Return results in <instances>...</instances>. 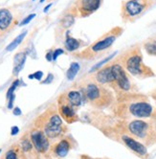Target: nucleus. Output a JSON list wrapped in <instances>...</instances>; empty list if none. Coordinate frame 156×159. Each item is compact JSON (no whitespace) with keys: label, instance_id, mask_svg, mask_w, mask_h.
<instances>
[{"label":"nucleus","instance_id":"nucleus-13","mask_svg":"<svg viewBox=\"0 0 156 159\" xmlns=\"http://www.w3.org/2000/svg\"><path fill=\"white\" fill-rule=\"evenodd\" d=\"M122 141L124 142V144L128 148V149H130L132 152H134L138 155H140L142 157H145L148 155V150H147L146 146L138 142L134 138L130 137L128 135H123Z\"/></svg>","mask_w":156,"mask_h":159},{"label":"nucleus","instance_id":"nucleus-31","mask_svg":"<svg viewBox=\"0 0 156 159\" xmlns=\"http://www.w3.org/2000/svg\"><path fill=\"white\" fill-rule=\"evenodd\" d=\"M18 131H19L18 127L15 126V127L12 128V129H11V134H12V135H16V134L18 133Z\"/></svg>","mask_w":156,"mask_h":159},{"label":"nucleus","instance_id":"nucleus-24","mask_svg":"<svg viewBox=\"0 0 156 159\" xmlns=\"http://www.w3.org/2000/svg\"><path fill=\"white\" fill-rule=\"evenodd\" d=\"M5 159H18V156L15 150H10L6 152Z\"/></svg>","mask_w":156,"mask_h":159},{"label":"nucleus","instance_id":"nucleus-12","mask_svg":"<svg viewBox=\"0 0 156 159\" xmlns=\"http://www.w3.org/2000/svg\"><path fill=\"white\" fill-rule=\"evenodd\" d=\"M76 17H77L76 15L72 12L71 9H69L67 12L60 17L58 23L57 31H56V35H57V37L59 36V39L61 38V36L63 35L66 30H68L70 27L74 25Z\"/></svg>","mask_w":156,"mask_h":159},{"label":"nucleus","instance_id":"nucleus-26","mask_svg":"<svg viewBox=\"0 0 156 159\" xmlns=\"http://www.w3.org/2000/svg\"><path fill=\"white\" fill-rule=\"evenodd\" d=\"M61 54H63V50L62 49H56L54 52H53V61H56L58 59V57H60Z\"/></svg>","mask_w":156,"mask_h":159},{"label":"nucleus","instance_id":"nucleus-20","mask_svg":"<svg viewBox=\"0 0 156 159\" xmlns=\"http://www.w3.org/2000/svg\"><path fill=\"white\" fill-rule=\"evenodd\" d=\"M26 34H27V31H24V32H22L20 35H18L12 42H11L8 46L6 47V50L8 51V52H10V51H13V50H15L18 45L23 41V39H24V38L26 37Z\"/></svg>","mask_w":156,"mask_h":159},{"label":"nucleus","instance_id":"nucleus-15","mask_svg":"<svg viewBox=\"0 0 156 159\" xmlns=\"http://www.w3.org/2000/svg\"><path fill=\"white\" fill-rule=\"evenodd\" d=\"M73 88L67 90L65 93H63L64 97L66 98L68 103L73 106L74 107H78L82 105V94L81 92V90L79 88H74L75 86H72Z\"/></svg>","mask_w":156,"mask_h":159},{"label":"nucleus","instance_id":"nucleus-34","mask_svg":"<svg viewBox=\"0 0 156 159\" xmlns=\"http://www.w3.org/2000/svg\"><path fill=\"white\" fill-rule=\"evenodd\" d=\"M151 96H152V98H153V99L155 100V102H156V90H155V91L152 93V95H151Z\"/></svg>","mask_w":156,"mask_h":159},{"label":"nucleus","instance_id":"nucleus-25","mask_svg":"<svg viewBox=\"0 0 156 159\" xmlns=\"http://www.w3.org/2000/svg\"><path fill=\"white\" fill-rule=\"evenodd\" d=\"M34 17H36V14H31V15H29L28 16H26L23 20H22L20 23H19V26H24V25H27L29 22L34 18Z\"/></svg>","mask_w":156,"mask_h":159},{"label":"nucleus","instance_id":"nucleus-22","mask_svg":"<svg viewBox=\"0 0 156 159\" xmlns=\"http://www.w3.org/2000/svg\"><path fill=\"white\" fill-rule=\"evenodd\" d=\"M19 84H20V80H16V81L11 84V86L9 87V89H8V91H7V94H6V98H7V100L12 96V95H14L15 94V91H16V87H18L19 86Z\"/></svg>","mask_w":156,"mask_h":159},{"label":"nucleus","instance_id":"nucleus-11","mask_svg":"<svg viewBox=\"0 0 156 159\" xmlns=\"http://www.w3.org/2000/svg\"><path fill=\"white\" fill-rule=\"evenodd\" d=\"M58 105H59V114L61 118H63L67 123H73L77 121V113L75 107L71 106L63 94H61L58 99Z\"/></svg>","mask_w":156,"mask_h":159},{"label":"nucleus","instance_id":"nucleus-19","mask_svg":"<svg viewBox=\"0 0 156 159\" xmlns=\"http://www.w3.org/2000/svg\"><path fill=\"white\" fill-rule=\"evenodd\" d=\"M144 48L149 55L156 57V37H153L145 42Z\"/></svg>","mask_w":156,"mask_h":159},{"label":"nucleus","instance_id":"nucleus-21","mask_svg":"<svg viewBox=\"0 0 156 159\" xmlns=\"http://www.w3.org/2000/svg\"><path fill=\"white\" fill-rule=\"evenodd\" d=\"M80 70V64L77 62H72L69 66V68L66 71V78L69 81H73V80L76 78L78 72Z\"/></svg>","mask_w":156,"mask_h":159},{"label":"nucleus","instance_id":"nucleus-27","mask_svg":"<svg viewBox=\"0 0 156 159\" xmlns=\"http://www.w3.org/2000/svg\"><path fill=\"white\" fill-rule=\"evenodd\" d=\"M53 79H54V76H53V74L50 73V74H48V76H47V78H46L45 81L41 82L40 84H51L52 81H53Z\"/></svg>","mask_w":156,"mask_h":159},{"label":"nucleus","instance_id":"nucleus-32","mask_svg":"<svg viewBox=\"0 0 156 159\" xmlns=\"http://www.w3.org/2000/svg\"><path fill=\"white\" fill-rule=\"evenodd\" d=\"M46 60H47L48 61H53V52H52V51H49V52L46 54Z\"/></svg>","mask_w":156,"mask_h":159},{"label":"nucleus","instance_id":"nucleus-35","mask_svg":"<svg viewBox=\"0 0 156 159\" xmlns=\"http://www.w3.org/2000/svg\"><path fill=\"white\" fill-rule=\"evenodd\" d=\"M28 77H29V79H34V75H33V74H31V75H29Z\"/></svg>","mask_w":156,"mask_h":159},{"label":"nucleus","instance_id":"nucleus-17","mask_svg":"<svg viewBox=\"0 0 156 159\" xmlns=\"http://www.w3.org/2000/svg\"><path fill=\"white\" fill-rule=\"evenodd\" d=\"M27 54L25 52H19L17 53L14 58V68H13V75L17 76L19 72L24 67V64L26 62Z\"/></svg>","mask_w":156,"mask_h":159},{"label":"nucleus","instance_id":"nucleus-3","mask_svg":"<svg viewBox=\"0 0 156 159\" xmlns=\"http://www.w3.org/2000/svg\"><path fill=\"white\" fill-rule=\"evenodd\" d=\"M116 59L125 68V70L133 77L143 80L155 76L151 68L144 63L142 51L139 45L127 49Z\"/></svg>","mask_w":156,"mask_h":159},{"label":"nucleus","instance_id":"nucleus-29","mask_svg":"<svg viewBox=\"0 0 156 159\" xmlns=\"http://www.w3.org/2000/svg\"><path fill=\"white\" fill-rule=\"evenodd\" d=\"M33 75H34V79L38 80V81H40V80L42 79V77H43V72L42 71H37Z\"/></svg>","mask_w":156,"mask_h":159},{"label":"nucleus","instance_id":"nucleus-5","mask_svg":"<svg viewBox=\"0 0 156 159\" xmlns=\"http://www.w3.org/2000/svg\"><path fill=\"white\" fill-rule=\"evenodd\" d=\"M110 65L113 76V83L110 87L114 90L115 93L119 96L125 93L135 92V86L129 78V74L125 70V68L121 65L117 59L111 61Z\"/></svg>","mask_w":156,"mask_h":159},{"label":"nucleus","instance_id":"nucleus-14","mask_svg":"<svg viewBox=\"0 0 156 159\" xmlns=\"http://www.w3.org/2000/svg\"><path fill=\"white\" fill-rule=\"evenodd\" d=\"M14 23V16L12 12L6 8L0 9V36L7 33Z\"/></svg>","mask_w":156,"mask_h":159},{"label":"nucleus","instance_id":"nucleus-23","mask_svg":"<svg viewBox=\"0 0 156 159\" xmlns=\"http://www.w3.org/2000/svg\"><path fill=\"white\" fill-rule=\"evenodd\" d=\"M21 148H22V151L24 152H30L33 149H35L34 146H33L31 140L29 139H24L22 140L21 142Z\"/></svg>","mask_w":156,"mask_h":159},{"label":"nucleus","instance_id":"nucleus-10","mask_svg":"<svg viewBox=\"0 0 156 159\" xmlns=\"http://www.w3.org/2000/svg\"><path fill=\"white\" fill-rule=\"evenodd\" d=\"M30 140L35 150L39 153H45L50 149L49 138L41 129H35L30 134Z\"/></svg>","mask_w":156,"mask_h":159},{"label":"nucleus","instance_id":"nucleus-1","mask_svg":"<svg viewBox=\"0 0 156 159\" xmlns=\"http://www.w3.org/2000/svg\"><path fill=\"white\" fill-rule=\"evenodd\" d=\"M75 87L79 88L89 103L97 107H107L114 102V95L108 86L96 82L92 75L81 79Z\"/></svg>","mask_w":156,"mask_h":159},{"label":"nucleus","instance_id":"nucleus-33","mask_svg":"<svg viewBox=\"0 0 156 159\" xmlns=\"http://www.w3.org/2000/svg\"><path fill=\"white\" fill-rule=\"evenodd\" d=\"M51 6H52V3H50L48 6H46L45 8H44V12H45V13H46V12H48V9H49V8H51Z\"/></svg>","mask_w":156,"mask_h":159},{"label":"nucleus","instance_id":"nucleus-30","mask_svg":"<svg viewBox=\"0 0 156 159\" xmlns=\"http://www.w3.org/2000/svg\"><path fill=\"white\" fill-rule=\"evenodd\" d=\"M13 114L16 115V116H19L22 114V112H21V109L19 107H15L14 110H13Z\"/></svg>","mask_w":156,"mask_h":159},{"label":"nucleus","instance_id":"nucleus-8","mask_svg":"<svg viewBox=\"0 0 156 159\" xmlns=\"http://www.w3.org/2000/svg\"><path fill=\"white\" fill-rule=\"evenodd\" d=\"M127 129L130 134L141 140L148 142L156 139L152 125L146 121L133 120L127 125Z\"/></svg>","mask_w":156,"mask_h":159},{"label":"nucleus","instance_id":"nucleus-7","mask_svg":"<svg viewBox=\"0 0 156 159\" xmlns=\"http://www.w3.org/2000/svg\"><path fill=\"white\" fill-rule=\"evenodd\" d=\"M42 130L49 139H56L61 136L64 132L63 122L60 115L55 109H49L46 113Z\"/></svg>","mask_w":156,"mask_h":159},{"label":"nucleus","instance_id":"nucleus-2","mask_svg":"<svg viewBox=\"0 0 156 159\" xmlns=\"http://www.w3.org/2000/svg\"><path fill=\"white\" fill-rule=\"evenodd\" d=\"M118 111L124 116L135 118H149L154 112L148 97L135 92L118 96Z\"/></svg>","mask_w":156,"mask_h":159},{"label":"nucleus","instance_id":"nucleus-18","mask_svg":"<svg viewBox=\"0 0 156 159\" xmlns=\"http://www.w3.org/2000/svg\"><path fill=\"white\" fill-rule=\"evenodd\" d=\"M81 41L77 39H74L73 37H71L69 34L66 35V39H65V42H64V47L68 52H75L78 49H80L81 47Z\"/></svg>","mask_w":156,"mask_h":159},{"label":"nucleus","instance_id":"nucleus-6","mask_svg":"<svg viewBox=\"0 0 156 159\" xmlns=\"http://www.w3.org/2000/svg\"><path fill=\"white\" fill-rule=\"evenodd\" d=\"M156 3V0H125L122 4L121 16L125 22H133Z\"/></svg>","mask_w":156,"mask_h":159},{"label":"nucleus","instance_id":"nucleus-36","mask_svg":"<svg viewBox=\"0 0 156 159\" xmlns=\"http://www.w3.org/2000/svg\"><path fill=\"white\" fill-rule=\"evenodd\" d=\"M45 0H40V3H42V2H44Z\"/></svg>","mask_w":156,"mask_h":159},{"label":"nucleus","instance_id":"nucleus-37","mask_svg":"<svg viewBox=\"0 0 156 159\" xmlns=\"http://www.w3.org/2000/svg\"><path fill=\"white\" fill-rule=\"evenodd\" d=\"M0 152H1V150H0Z\"/></svg>","mask_w":156,"mask_h":159},{"label":"nucleus","instance_id":"nucleus-28","mask_svg":"<svg viewBox=\"0 0 156 159\" xmlns=\"http://www.w3.org/2000/svg\"><path fill=\"white\" fill-rule=\"evenodd\" d=\"M152 116V128H153V130H154V133H155V137H156V113L153 112V114L151 115Z\"/></svg>","mask_w":156,"mask_h":159},{"label":"nucleus","instance_id":"nucleus-9","mask_svg":"<svg viewBox=\"0 0 156 159\" xmlns=\"http://www.w3.org/2000/svg\"><path fill=\"white\" fill-rule=\"evenodd\" d=\"M102 2L103 0H76L70 9L77 17H86L95 13Z\"/></svg>","mask_w":156,"mask_h":159},{"label":"nucleus","instance_id":"nucleus-4","mask_svg":"<svg viewBox=\"0 0 156 159\" xmlns=\"http://www.w3.org/2000/svg\"><path fill=\"white\" fill-rule=\"evenodd\" d=\"M123 29L120 27H115L111 29L109 32L105 34L98 40L92 43L90 46H88L86 49L82 50V52L76 53L75 56L81 60H93L98 58L100 55H102L105 51L109 49L113 45L115 40L122 35Z\"/></svg>","mask_w":156,"mask_h":159},{"label":"nucleus","instance_id":"nucleus-16","mask_svg":"<svg viewBox=\"0 0 156 159\" xmlns=\"http://www.w3.org/2000/svg\"><path fill=\"white\" fill-rule=\"evenodd\" d=\"M71 150V144L67 139H61L54 147V152L58 157H65Z\"/></svg>","mask_w":156,"mask_h":159}]
</instances>
